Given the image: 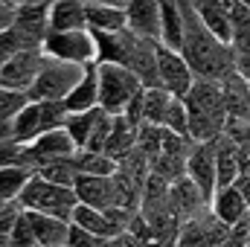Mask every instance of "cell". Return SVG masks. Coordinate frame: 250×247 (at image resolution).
Listing matches in <instances>:
<instances>
[{"instance_id":"1","label":"cell","mask_w":250,"mask_h":247,"mask_svg":"<svg viewBox=\"0 0 250 247\" xmlns=\"http://www.w3.org/2000/svg\"><path fill=\"white\" fill-rule=\"evenodd\" d=\"M178 6H181V15H184V47H181V53L187 56L195 76L198 79H209V82H221L230 73H236L233 47L218 41L204 26L195 0H178Z\"/></svg>"},{"instance_id":"2","label":"cell","mask_w":250,"mask_h":247,"mask_svg":"<svg viewBox=\"0 0 250 247\" xmlns=\"http://www.w3.org/2000/svg\"><path fill=\"white\" fill-rule=\"evenodd\" d=\"M102 44V59L99 62H120L128 70H134L146 87H163L160 84V70H157V41L143 38L131 32L128 26L120 32H96Z\"/></svg>"},{"instance_id":"3","label":"cell","mask_w":250,"mask_h":247,"mask_svg":"<svg viewBox=\"0 0 250 247\" xmlns=\"http://www.w3.org/2000/svg\"><path fill=\"white\" fill-rule=\"evenodd\" d=\"M187 134L192 143H212L224 134L227 123V105L221 93V82L198 79L187 96Z\"/></svg>"},{"instance_id":"4","label":"cell","mask_w":250,"mask_h":247,"mask_svg":"<svg viewBox=\"0 0 250 247\" xmlns=\"http://www.w3.org/2000/svg\"><path fill=\"white\" fill-rule=\"evenodd\" d=\"M96 67H99V108L114 117H123L131 99L146 90L143 79L120 62H99Z\"/></svg>"},{"instance_id":"5","label":"cell","mask_w":250,"mask_h":247,"mask_svg":"<svg viewBox=\"0 0 250 247\" xmlns=\"http://www.w3.org/2000/svg\"><path fill=\"white\" fill-rule=\"evenodd\" d=\"M21 206L23 209H32V212H44V215H56V218H64L70 221L73 218V209L79 204L76 198V189L70 186H59L41 175L32 172V178L26 181L23 192H21Z\"/></svg>"},{"instance_id":"6","label":"cell","mask_w":250,"mask_h":247,"mask_svg":"<svg viewBox=\"0 0 250 247\" xmlns=\"http://www.w3.org/2000/svg\"><path fill=\"white\" fill-rule=\"evenodd\" d=\"M84 70H87V64L62 62V59L47 56L44 70L38 73V79L29 90V99H35V102H64L76 90V84L84 79Z\"/></svg>"},{"instance_id":"7","label":"cell","mask_w":250,"mask_h":247,"mask_svg":"<svg viewBox=\"0 0 250 247\" xmlns=\"http://www.w3.org/2000/svg\"><path fill=\"white\" fill-rule=\"evenodd\" d=\"M41 50L50 59L76 62V64H96L102 59L99 35L90 26H84V29H67V32H50Z\"/></svg>"},{"instance_id":"8","label":"cell","mask_w":250,"mask_h":247,"mask_svg":"<svg viewBox=\"0 0 250 247\" xmlns=\"http://www.w3.org/2000/svg\"><path fill=\"white\" fill-rule=\"evenodd\" d=\"M146 123L187 134V102L169 87H146Z\"/></svg>"},{"instance_id":"9","label":"cell","mask_w":250,"mask_h":247,"mask_svg":"<svg viewBox=\"0 0 250 247\" xmlns=\"http://www.w3.org/2000/svg\"><path fill=\"white\" fill-rule=\"evenodd\" d=\"M44 64H47L44 50H26V53L9 56L0 67V87H9V90H18V93L29 96V90H32L38 73L44 70Z\"/></svg>"},{"instance_id":"10","label":"cell","mask_w":250,"mask_h":247,"mask_svg":"<svg viewBox=\"0 0 250 247\" xmlns=\"http://www.w3.org/2000/svg\"><path fill=\"white\" fill-rule=\"evenodd\" d=\"M230 233V224H224L212 206L198 212L195 218H189L181 224V233H178V247H218L224 242V236Z\"/></svg>"},{"instance_id":"11","label":"cell","mask_w":250,"mask_h":247,"mask_svg":"<svg viewBox=\"0 0 250 247\" xmlns=\"http://www.w3.org/2000/svg\"><path fill=\"white\" fill-rule=\"evenodd\" d=\"M157 70H160V84L169 87L175 96H187L192 90V84L198 82L195 70L189 67L187 56L181 50H172L166 44H157Z\"/></svg>"},{"instance_id":"12","label":"cell","mask_w":250,"mask_h":247,"mask_svg":"<svg viewBox=\"0 0 250 247\" xmlns=\"http://www.w3.org/2000/svg\"><path fill=\"white\" fill-rule=\"evenodd\" d=\"M187 178L195 181V186L212 201V195L218 192V157H215V145L212 143H195L187 160Z\"/></svg>"},{"instance_id":"13","label":"cell","mask_w":250,"mask_h":247,"mask_svg":"<svg viewBox=\"0 0 250 247\" xmlns=\"http://www.w3.org/2000/svg\"><path fill=\"white\" fill-rule=\"evenodd\" d=\"M76 151H82L76 145V140L70 137L67 128H56V131H44L41 137H35L29 143V154H32V172L41 163H53V160H67Z\"/></svg>"},{"instance_id":"14","label":"cell","mask_w":250,"mask_h":247,"mask_svg":"<svg viewBox=\"0 0 250 247\" xmlns=\"http://www.w3.org/2000/svg\"><path fill=\"white\" fill-rule=\"evenodd\" d=\"M125 15H128V29L151 38V41H163V9L160 0H125Z\"/></svg>"},{"instance_id":"15","label":"cell","mask_w":250,"mask_h":247,"mask_svg":"<svg viewBox=\"0 0 250 247\" xmlns=\"http://www.w3.org/2000/svg\"><path fill=\"white\" fill-rule=\"evenodd\" d=\"M169 204H172V209H175V215H178L181 224L189 221V218H195L198 212L209 209V198L195 186V181H189V178H181L178 184H172V189H169Z\"/></svg>"},{"instance_id":"16","label":"cell","mask_w":250,"mask_h":247,"mask_svg":"<svg viewBox=\"0 0 250 247\" xmlns=\"http://www.w3.org/2000/svg\"><path fill=\"white\" fill-rule=\"evenodd\" d=\"M26 221H29V227L35 233L38 247H67L70 245V230H73L70 221L56 218V215H44V212H32V209H26Z\"/></svg>"},{"instance_id":"17","label":"cell","mask_w":250,"mask_h":247,"mask_svg":"<svg viewBox=\"0 0 250 247\" xmlns=\"http://www.w3.org/2000/svg\"><path fill=\"white\" fill-rule=\"evenodd\" d=\"M76 198L79 204H90L99 209H111L117 206V186H114V175L111 178H99V175H79L76 181Z\"/></svg>"},{"instance_id":"18","label":"cell","mask_w":250,"mask_h":247,"mask_svg":"<svg viewBox=\"0 0 250 247\" xmlns=\"http://www.w3.org/2000/svg\"><path fill=\"white\" fill-rule=\"evenodd\" d=\"M76 227L99 236V239H114V236H125V230L108 215V209H99V206H90V204H76L73 209V218H70Z\"/></svg>"},{"instance_id":"19","label":"cell","mask_w":250,"mask_h":247,"mask_svg":"<svg viewBox=\"0 0 250 247\" xmlns=\"http://www.w3.org/2000/svg\"><path fill=\"white\" fill-rule=\"evenodd\" d=\"M15 26L44 47V41L50 35V6L47 3H18Z\"/></svg>"},{"instance_id":"20","label":"cell","mask_w":250,"mask_h":247,"mask_svg":"<svg viewBox=\"0 0 250 247\" xmlns=\"http://www.w3.org/2000/svg\"><path fill=\"white\" fill-rule=\"evenodd\" d=\"M87 26V0H53L50 3V32L84 29Z\"/></svg>"},{"instance_id":"21","label":"cell","mask_w":250,"mask_h":247,"mask_svg":"<svg viewBox=\"0 0 250 247\" xmlns=\"http://www.w3.org/2000/svg\"><path fill=\"white\" fill-rule=\"evenodd\" d=\"M99 64V62H96ZM96 64H87L84 70V79L76 84V90L64 99L67 111L70 114H79V111H93L99 108V67Z\"/></svg>"},{"instance_id":"22","label":"cell","mask_w":250,"mask_h":247,"mask_svg":"<svg viewBox=\"0 0 250 247\" xmlns=\"http://www.w3.org/2000/svg\"><path fill=\"white\" fill-rule=\"evenodd\" d=\"M221 93H224L227 117L250 120V82L245 76L230 73L227 79H221Z\"/></svg>"},{"instance_id":"23","label":"cell","mask_w":250,"mask_h":247,"mask_svg":"<svg viewBox=\"0 0 250 247\" xmlns=\"http://www.w3.org/2000/svg\"><path fill=\"white\" fill-rule=\"evenodd\" d=\"M209 206H212V212H215L224 224H230V227L239 224L242 218H248L250 215L248 201L242 198V192H239L236 186H224V189H218V192L212 195Z\"/></svg>"},{"instance_id":"24","label":"cell","mask_w":250,"mask_h":247,"mask_svg":"<svg viewBox=\"0 0 250 247\" xmlns=\"http://www.w3.org/2000/svg\"><path fill=\"white\" fill-rule=\"evenodd\" d=\"M87 26L93 32H120L128 26L123 3H87Z\"/></svg>"},{"instance_id":"25","label":"cell","mask_w":250,"mask_h":247,"mask_svg":"<svg viewBox=\"0 0 250 247\" xmlns=\"http://www.w3.org/2000/svg\"><path fill=\"white\" fill-rule=\"evenodd\" d=\"M212 145H215V157H218V189L233 186L239 181V175H242V169H239V151L242 148L233 140H227L224 134L215 137Z\"/></svg>"},{"instance_id":"26","label":"cell","mask_w":250,"mask_h":247,"mask_svg":"<svg viewBox=\"0 0 250 247\" xmlns=\"http://www.w3.org/2000/svg\"><path fill=\"white\" fill-rule=\"evenodd\" d=\"M12 128H15V143H23V145H29L35 137H41V102L29 99L12 117Z\"/></svg>"},{"instance_id":"27","label":"cell","mask_w":250,"mask_h":247,"mask_svg":"<svg viewBox=\"0 0 250 247\" xmlns=\"http://www.w3.org/2000/svg\"><path fill=\"white\" fill-rule=\"evenodd\" d=\"M73 166H76V172H79V175H99V178H111V175H117L120 160H114V157H111V154H105V151H87V148H82V151H76V154H73Z\"/></svg>"},{"instance_id":"28","label":"cell","mask_w":250,"mask_h":247,"mask_svg":"<svg viewBox=\"0 0 250 247\" xmlns=\"http://www.w3.org/2000/svg\"><path fill=\"white\" fill-rule=\"evenodd\" d=\"M137 131H140V125H131L125 117H117L114 131L105 143V154H111L114 160H123L125 154H131L137 148Z\"/></svg>"},{"instance_id":"29","label":"cell","mask_w":250,"mask_h":247,"mask_svg":"<svg viewBox=\"0 0 250 247\" xmlns=\"http://www.w3.org/2000/svg\"><path fill=\"white\" fill-rule=\"evenodd\" d=\"M29 178H32V169H26V166H6V169H0V206L9 204V201H18Z\"/></svg>"},{"instance_id":"30","label":"cell","mask_w":250,"mask_h":247,"mask_svg":"<svg viewBox=\"0 0 250 247\" xmlns=\"http://www.w3.org/2000/svg\"><path fill=\"white\" fill-rule=\"evenodd\" d=\"M35 175H41V178H47V181H53V184L59 186H76L79 181V172H76V166H73V157H67V160H53V163H41L38 169H35Z\"/></svg>"},{"instance_id":"31","label":"cell","mask_w":250,"mask_h":247,"mask_svg":"<svg viewBox=\"0 0 250 247\" xmlns=\"http://www.w3.org/2000/svg\"><path fill=\"white\" fill-rule=\"evenodd\" d=\"M96 117H99V108H93V111H79V114H70L67 117V131H70V137L76 140V145L79 148H87V140H90V131H93V125H96Z\"/></svg>"},{"instance_id":"32","label":"cell","mask_w":250,"mask_h":247,"mask_svg":"<svg viewBox=\"0 0 250 247\" xmlns=\"http://www.w3.org/2000/svg\"><path fill=\"white\" fill-rule=\"evenodd\" d=\"M187 160L189 157H181V154H157L151 160V172L169 184H178L181 178H187Z\"/></svg>"},{"instance_id":"33","label":"cell","mask_w":250,"mask_h":247,"mask_svg":"<svg viewBox=\"0 0 250 247\" xmlns=\"http://www.w3.org/2000/svg\"><path fill=\"white\" fill-rule=\"evenodd\" d=\"M137 148L148 157V163L160 154L163 148V128L160 125H151V123H143L140 131H137Z\"/></svg>"},{"instance_id":"34","label":"cell","mask_w":250,"mask_h":247,"mask_svg":"<svg viewBox=\"0 0 250 247\" xmlns=\"http://www.w3.org/2000/svg\"><path fill=\"white\" fill-rule=\"evenodd\" d=\"M233 64H236V73L245 76L250 82V29H239L233 35Z\"/></svg>"},{"instance_id":"35","label":"cell","mask_w":250,"mask_h":247,"mask_svg":"<svg viewBox=\"0 0 250 247\" xmlns=\"http://www.w3.org/2000/svg\"><path fill=\"white\" fill-rule=\"evenodd\" d=\"M29 102L26 93H18V90H9V87H0V120H12L23 105Z\"/></svg>"},{"instance_id":"36","label":"cell","mask_w":250,"mask_h":247,"mask_svg":"<svg viewBox=\"0 0 250 247\" xmlns=\"http://www.w3.org/2000/svg\"><path fill=\"white\" fill-rule=\"evenodd\" d=\"M224 137L233 140L239 148H250V120L227 117V123H224Z\"/></svg>"},{"instance_id":"37","label":"cell","mask_w":250,"mask_h":247,"mask_svg":"<svg viewBox=\"0 0 250 247\" xmlns=\"http://www.w3.org/2000/svg\"><path fill=\"white\" fill-rule=\"evenodd\" d=\"M248 242H250V215L242 218L239 224H233L230 233L224 236V242L218 247H248Z\"/></svg>"},{"instance_id":"38","label":"cell","mask_w":250,"mask_h":247,"mask_svg":"<svg viewBox=\"0 0 250 247\" xmlns=\"http://www.w3.org/2000/svg\"><path fill=\"white\" fill-rule=\"evenodd\" d=\"M21 215H23V206H21V201H9V204H3L0 206V233H12L15 230V224L21 221Z\"/></svg>"},{"instance_id":"39","label":"cell","mask_w":250,"mask_h":247,"mask_svg":"<svg viewBox=\"0 0 250 247\" xmlns=\"http://www.w3.org/2000/svg\"><path fill=\"white\" fill-rule=\"evenodd\" d=\"M15 3H9V0H0V32L3 29H9L12 23H15Z\"/></svg>"},{"instance_id":"40","label":"cell","mask_w":250,"mask_h":247,"mask_svg":"<svg viewBox=\"0 0 250 247\" xmlns=\"http://www.w3.org/2000/svg\"><path fill=\"white\" fill-rule=\"evenodd\" d=\"M12 140H15L12 120H0V143H12Z\"/></svg>"},{"instance_id":"41","label":"cell","mask_w":250,"mask_h":247,"mask_svg":"<svg viewBox=\"0 0 250 247\" xmlns=\"http://www.w3.org/2000/svg\"><path fill=\"white\" fill-rule=\"evenodd\" d=\"M233 186L242 192V198L248 201V206H250V175H242V178H239V181H236Z\"/></svg>"},{"instance_id":"42","label":"cell","mask_w":250,"mask_h":247,"mask_svg":"<svg viewBox=\"0 0 250 247\" xmlns=\"http://www.w3.org/2000/svg\"><path fill=\"white\" fill-rule=\"evenodd\" d=\"M18 3H47V6H50L53 0H18ZM18 3H15V6H18Z\"/></svg>"},{"instance_id":"43","label":"cell","mask_w":250,"mask_h":247,"mask_svg":"<svg viewBox=\"0 0 250 247\" xmlns=\"http://www.w3.org/2000/svg\"><path fill=\"white\" fill-rule=\"evenodd\" d=\"M87 3H123L125 6V0H87Z\"/></svg>"},{"instance_id":"44","label":"cell","mask_w":250,"mask_h":247,"mask_svg":"<svg viewBox=\"0 0 250 247\" xmlns=\"http://www.w3.org/2000/svg\"><path fill=\"white\" fill-rule=\"evenodd\" d=\"M6 59H9V56H6V53H0V67H3V62H6Z\"/></svg>"},{"instance_id":"45","label":"cell","mask_w":250,"mask_h":247,"mask_svg":"<svg viewBox=\"0 0 250 247\" xmlns=\"http://www.w3.org/2000/svg\"><path fill=\"white\" fill-rule=\"evenodd\" d=\"M9 3H18V0H9Z\"/></svg>"},{"instance_id":"46","label":"cell","mask_w":250,"mask_h":247,"mask_svg":"<svg viewBox=\"0 0 250 247\" xmlns=\"http://www.w3.org/2000/svg\"><path fill=\"white\" fill-rule=\"evenodd\" d=\"M245 3H248V6H250V0H245Z\"/></svg>"},{"instance_id":"47","label":"cell","mask_w":250,"mask_h":247,"mask_svg":"<svg viewBox=\"0 0 250 247\" xmlns=\"http://www.w3.org/2000/svg\"><path fill=\"white\" fill-rule=\"evenodd\" d=\"M248 247H250V242H248Z\"/></svg>"}]
</instances>
